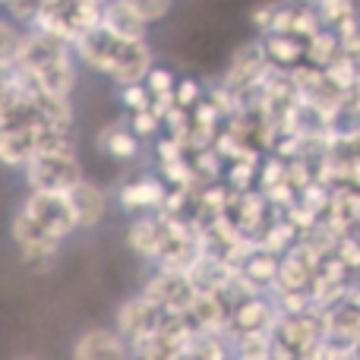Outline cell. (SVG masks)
<instances>
[{"label":"cell","mask_w":360,"mask_h":360,"mask_svg":"<svg viewBox=\"0 0 360 360\" xmlns=\"http://www.w3.org/2000/svg\"><path fill=\"white\" fill-rule=\"evenodd\" d=\"M10 243H13V250H16L19 262H22L25 269H35V272L48 269L51 262L57 259L60 247H63L60 237L51 234L48 228H41V224H38L25 209L13 212V218H10Z\"/></svg>","instance_id":"cell-1"},{"label":"cell","mask_w":360,"mask_h":360,"mask_svg":"<svg viewBox=\"0 0 360 360\" xmlns=\"http://www.w3.org/2000/svg\"><path fill=\"white\" fill-rule=\"evenodd\" d=\"M82 177H86V168L79 162V152H38L22 168L25 190L70 193Z\"/></svg>","instance_id":"cell-2"},{"label":"cell","mask_w":360,"mask_h":360,"mask_svg":"<svg viewBox=\"0 0 360 360\" xmlns=\"http://www.w3.org/2000/svg\"><path fill=\"white\" fill-rule=\"evenodd\" d=\"M19 209H25L41 228H48L51 234H57L60 240H70L73 234H79V218H76L70 193L29 190L22 196V202H19Z\"/></svg>","instance_id":"cell-3"},{"label":"cell","mask_w":360,"mask_h":360,"mask_svg":"<svg viewBox=\"0 0 360 360\" xmlns=\"http://www.w3.org/2000/svg\"><path fill=\"white\" fill-rule=\"evenodd\" d=\"M193 342H196V329L190 326V319L171 313L162 323V329H155L146 342H139L133 348V357L139 360H190Z\"/></svg>","instance_id":"cell-4"},{"label":"cell","mask_w":360,"mask_h":360,"mask_svg":"<svg viewBox=\"0 0 360 360\" xmlns=\"http://www.w3.org/2000/svg\"><path fill=\"white\" fill-rule=\"evenodd\" d=\"M168 180L162 174H133V177H124L117 184V190H114V202H117V209L124 212L127 218L133 215H149V212H162L165 202H168Z\"/></svg>","instance_id":"cell-5"},{"label":"cell","mask_w":360,"mask_h":360,"mask_svg":"<svg viewBox=\"0 0 360 360\" xmlns=\"http://www.w3.org/2000/svg\"><path fill=\"white\" fill-rule=\"evenodd\" d=\"M143 291L149 294L165 313H180V316H184L186 307H190L193 297L199 294V288H196V281L190 278V272H184V269L152 266Z\"/></svg>","instance_id":"cell-6"},{"label":"cell","mask_w":360,"mask_h":360,"mask_svg":"<svg viewBox=\"0 0 360 360\" xmlns=\"http://www.w3.org/2000/svg\"><path fill=\"white\" fill-rule=\"evenodd\" d=\"M168 316L171 313H165L149 294L139 291V294H130L127 300H120V307L114 310V326H117L120 335L136 348V345L146 342L155 329H162V323Z\"/></svg>","instance_id":"cell-7"},{"label":"cell","mask_w":360,"mask_h":360,"mask_svg":"<svg viewBox=\"0 0 360 360\" xmlns=\"http://www.w3.org/2000/svg\"><path fill=\"white\" fill-rule=\"evenodd\" d=\"M124 44H127L124 38H117L105 22H98L73 38V54L82 63V70H92L98 76H111Z\"/></svg>","instance_id":"cell-8"},{"label":"cell","mask_w":360,"mask_h":360,"mask_svg":"<svg viewBox=\"0 0 360 360\" xmlns=\"http://www.w3.org/2000/svg\"><path fill=\"white\" fill-rule=\"evenodd\" d=\"M73 360H124L133 357V345L120 335L117 326H92L79 332L70 345Z\"/></svg>","instance_id":"cell-9"},{"label":"cell","mask_w":360,"mask_h":360,"mask_svg":"<svg viewBox=\"0 0 360 360\" xmlns=\"http://www.w3.org/2000/svg\"><path fill=\"white\" fill-rule=\"evenodd\" d=\"M278 266H281L278 253L253 243V250L237 262V281H240V288L247 294H272L275 285H278Z\"/></svg>","instance_id":"cell-10"},{"label":"cell","mask_w":360,"mask_h":360,"mask_svg":"<svg viewBox=\"0 0 360 360\" xmlns=\"http://www.w3.org/2000/svg\"><path fill=\"white\" fill-rule=\"evenodd\" d=\"M278 316H281V310L272 294H247V297L237 300L228 335H240V332H272Z\"/></svg>","instance_id":"cell-11"},{"label":"cell","mask_w":360,"mask_h":360,"mask_svg":"<svg viewBox=\"0 0 360 360\" xmlns=\"http://www.w3.org/2000/svg\"><path fill=\"white\" fill-rule=\"evenodd\" d=\"M95 149L114 165H130L143 155V139L133 133L130 120H111L95 133Z\"/></svg>","instance_id":"cell-12"},{"label":"cell","mask_w":360,"mask_h":360,"mask_svg":"<svg viewBox=\"0 0 360 360\" xmlns=\"http://www.w3.org/2000/svg\"><path fill=\"white\" fill-rule=\"evenodd\" d=\"M70 199H73L76 218H79V231H95L108 215H111V205H114L111 193L89 177H82L79 184L70 190Z\"/></svg>","instance_id":"cell-13"},{"label":"cell","mask_w":360,"mask_h":360,"mask_svg":"<svg viewBox=\"0 0 360 360\" xmlns=\"http://www.w3.org/2000/svg\"><path fill=\"white\" fill-rule=\"evenodd\" d=\"M79 70H82V63L76 60V54H63V57H57V60L44 63V67H38V70H19V73H22L29 82H35V86L48 89V92L73 95L76 86H79Z\"/></svg>","instance_id":"cell-14"},{"label":"cell","mask_w":360,"mask_h":360,"mask_svg":"<svg viewBox=\"0 0 360 360\" xmlns=\"http://www.w3.org/2000/svg\"><path fill=\"white\" fill-rule=\"evenodd\" d=\"M38 155V124H13L0 139V168L22 171Z\"/></svg>","instance_id":"cell-15"},{"label":"cell","mask_w":360,"mask_h":360,"mask_svg":"<svg viewBox=\"0 0 360 360\" xmlns=\"http://www.w3.org/2000/svg\"><path fill=\"white\" fill-rule=\"evenodd\" d=\"M165 237V215L162 212H149V215H133L127 224V247L136 253L143 262H155L158 247Z\"/></svg>","instance_id":"cell-16"},{"label":"cell","mask_w":360,"mask_h":360,"mask_svg":"<svg viewBox=\"0 0 360 360\" xmlns=\"http://www.w3.org/2000/svg\"><path fill=\"white\" fill-rule=\"evenodd\" d=\"M152 67H155V51H152L149 38H143V41H127L108 79H111L114 86L146 82V76H149V70H152Z\"/></svg>","instance_id":"cell-17"},{"label":"cell","mask_w":360,"mask_h":360,"mask_svg":"<svg viewBox=\"0 0 360 360\" xmlns=\"http://www.w3.org/2000/svg\"><path fill=\"white\" fill-rule=\"evenodd\" d=\"M101 22L117 38H124V41H143V38H149V29H152L127 0H108L105 10H101Z\"/></svg>","instance_id":"cell-18"},{"label":"cell","mask_w":360,"mask_h":360,"mask_svg":"<svg viewBox=\"0 0 360 360\" xmlns=\"http://www.w3.org/2000/svg\"><path fill=\"white\" fill-rule=\"evenodd\" d=\"M266 41V54H269V63L275 70H297L300 63H307V41H300L297 35H288V32H269L262 35Z\"/></svg>","instance_id":"cell-19"},{"label":"cell","mask_w":360,"mask_h":360,"mask_svg":"<svg viewBox=\"0 0 360 360\" xmlns=\"http://www.w3.org/2000/svg\"><path fill=\"white\" fill-rule=\"evenodd\" d=\"M323 218L338 234L357 231L360 228V190H332L329 209H326Z\"/></svg>","instance_id":"cell-20"},{"label":"cell","mask_w":360,"mask_h":360,"mask_svg":"<svg viewBox=\"0 0 360 360\" xmlns=\"http://www.w3.org/2000/svg\"><path fill=\"white\" fill-rule=\"evenodd\" d=\"M177 82H180V76L171 67H162V63H155V67L149 70V76H146V89H149V95H152V108H155L162 117L174 108Z\"/></svg>","instance_id":"cell-21"},{"label":"cell","mask_w":360,"mask_h":360,"mask_svg":"<svg viewBox=\"0 0 360 360\" xmlns=\"http://www.w3.org/2000/svg\"><path fill=\"white\" fill-rule=\"evenodd\" d=\"M234 357L240 360H272L275 357V332H240L231 335Z\"/></svg>","instance_id":"cell-22"},{"label":"cell","mask_w":360,"mask_h":360,"mask_svg":"<svg viewBox=\"0 0 360 360\" xmlns=\"http://www.w3.org/2000/svg\"><path fill=\"white\" fill-rule=\"evenodd\" d=\"M342 41H338L335 29H323L316 38H310L307 41V63H313V67H329V63H335L338 57H342Z\"/></svg>","instance_id":"cell-23"},{"label":"cell","mask_w":360,"mask_h":360,"mask_svg":"<svg viewBox=\"0 0 360 360\" xmlns=\"http://www.w3.org/2000/svg\"><path fill=\"white\" fill-rule=\"evenodd\" d=\"M259 162L262 158H237V162H228V168H224V184H228L234 193L256 190V180H259Z\"/></svg>","instance_id":"cell-24"},{"label":"cell","mask_w":360,"mask_h":360,"mask_svg":"<svg viewBox=\"0 0 360 360\" xmlns=\"http://www.w3.org/2000/svg\"><path fill=\"white\" fill-rule=\"evenodd\" d=\"M22 35H25L22 25H19L16 19H10L6 13H0V63H4V67L16 63L19 44H22Z\"/></svg>","instance_id":"cell-25"},{"label":"cell","mask_w":360,"mask_h":360,"mask_svg":"<svg viewBox=\"0 0 360 360\" xmlns=\"http://www.w3.org/2000/svg\"><path fill=\"white\" fill-rule=\"evenodd\" d=\"M127 120H130L133 133H136L143 143H152V139H158L165 133V117L155 111V108H146V111H133L127 114Z\"/></svg>","instance_id":"cell-26"},{"label":"cell","mask_w":360,"mask_h":360,"mask_svg":"<svg viewBox=\"0 0 360 360\" xmlns=\"http://www.w3.org/2000/svg\"><path fill=\"white\" fill-rule=\"evenodd\" d=\"M316 13H319V19H323L326 29H338L345 19L357 16V4L354 0H319Z\"/></svg>","instance_id":"cell-27"},{"label":"cell","mask_w":360,"mask_h":360,"mask_svg":"<svg viewBox=\"0 0 360 360\" xmlns=\"http://www.w3.org/2000/svg\"><path fill=\"white\" fill-rule=\"evenodd\" d=\"M117 101L127 114L133 111H146L152 108V95L146 89V82H130V86H117Z\"/></svg>","instance_id":"cell-28"},{"label":"cell","mask_w":360,"mask_h":360,"mask_svg":"<svg viewBox=\"0 0 360 360\" xmlns=\"http://www.w3.org/2000/svg\"><path fill=\"white\" fill-rule=\"evenodd\" d=\"M127 4H130L149 25H158V22H165V19L174 13L177 0H127Z\"/></svg>","instance_id":"cell-29"},{"label":"cell","mask_w":360,"mask_h":360,"mask_svg":"<svg viewBox=\"0 0 360 360\" xmlns=\"http://www.w3.org/2000/svg\"><path fill=\"white\" fill-rule=\"evenodd\" d=\"M205 89H209V86H202L196 76H180V82H177V89H174V105L186 108V111H193V108H196L199 101L205 98Z\"/></svg>","instance_id":"cell-30"},{"label":"cell","mask_w":360,"mask_h":360,"mask_svg":"<svg viewBox=\"0 0 360 360\" xmlns=\"http://www.w3.org/2000/svg\"><path fill=\"white\" fill-rule=\"evenodd\" d=\"M281 0H259L247 10V22L253 25L256 35H269L272 32V19H275V10H278Z\"/></svg>","instance_id":"cell-31"},{"label":"cell","mask_w":360,"mask_h":360,"mask_svg":"<svg viewBox=\"0 0 360 360\" xmlns=\"http://www.w3.org/2000/svg\"><path fill=\"white\" fill-rule=\"evenodd\" d=\"M335 256H338V259H342L354 275L360 272V240L354 237V231H351V234H342V240H338V247H335Z\"/></svg>","instance_id":"cell-32"},{"label":"cell","mask_w":360,"mask_h":360,"mask_svg":"<svg viewBox=\"0 0 360 360\" xmlns=\"http://www.w3.org/2000/svg\"><path fill=\"white\" fill-rule=\"evenodd\" d=\"M294 4H297V6H316L319 0H294Z\"/></svg>","instance_id":"cell-33"}]
</instances>
